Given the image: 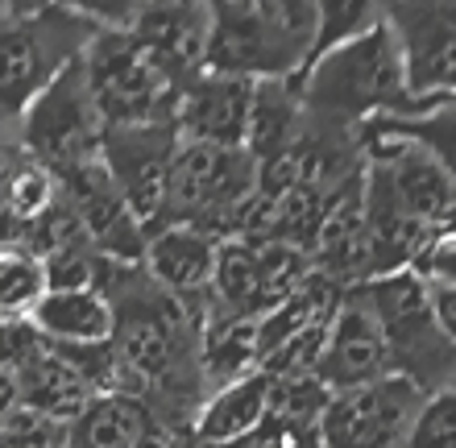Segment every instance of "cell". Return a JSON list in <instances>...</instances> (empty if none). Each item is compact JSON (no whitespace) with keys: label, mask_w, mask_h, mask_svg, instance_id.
<instances>
[{"label":"cell","mask_w":456,"mask_h":448,"mask_svg":"<svg viewBox=\"0 0 456 448\" xmlns=\"http://www.w3.org/2000/svg\"><path fill=\"white\" fill-rule=\"evenodd\" d=\"M62 444V428L46 424L29 411H17L9 424L0 428V448H59Z\"/></svg>","instance_id":"obj_31"},{"label":"cell","mask_w":456,"mask_h":448,"mask_svg":"<svg viewBox=\"0 0 456 448\" xmlns=\"http://www.w3.org/2000/svg\"><path fill=\"white\" fill-rule=\"evenodd\" d=\"M29 328L42 345H104L112 340V303L104 291H46Z\"/></svg>","instance_id":"obj_22"},{"label":"cell","mask_w":456,"mask_h":448,"mask_svg":"<svg viewBox=\"0 0 456 448\" xmlns=\"http://www.w3.org/2000/svg\"><path fill=\"white\" fill-rule=\"evenodd\" d=\"M415 274H419L428 287H436V291L456 295V237L452 232H436L432 245H428L419 254V262H415Z\"/></svg>","instance_id":"obj_30"},{"label":"cell","mask_w":456,"mask_h":448,"mask_svg":"<svg viewBox=\"0 0 456 448\" xmlns=\"http://www.w3.org/2000/svg\"><path fill=\"white\" fill-rule=\"evenodd\" d=\"M179 448H183V444H179Z\"/></svg>","instance_id":"obj_38"},{"label":"cell","mask_w":456,"mask_h":448,"mask_svg":"<svg viewBox=\"0 0 456 448\" xmlns=\"http://www.w3.org/2000/svg\"><path fill=\"white\" fill-rule=\"evenodd\" d=\"M59 448H67V444H59Z\"/></svg>","instance_id":"obj_37"},{"label":"cell","mask_w":456,"mask_h":448,"mask_svg":"<svg viewBox=\"0 0 456 448\" xmlns=\"http://www.w3.org/2000/svg\"><path fill=\"white\" fill-rule=\"evenodd\" d=\"M67 448H175L170 428L158 411L129 390H109L87 403L71 428H62Z\"/></svg>","instance_id":"obj_18"},{"label":"cell","mask_w":456,"mask_h":448,"mask_svg":"<svg viewBox=\"0 0 456 448\" xmlns=\"http://www.w3.org/2000/svg\"><path fill=\"white\" fill-rule=\"evenodd\" d=\"M315 378L324 382L328 395H345V390H361V387H373V382L390 378V357H386L382 328L373 320L361 287H353L340 299L337 315L328 324Z\"/></svg>","instance_id":"obj_15"},{"label":"cell","mask_w":456,"mask_h":448,"mask_svg":"<svg viewBox=\"0 0 456 448\" xmlns=\"http://www.w3.org/2000/svg\"><path fill=\"white\" fill-rule=\"evenodd\" d=\"M112 303V362H117V390H129L158 411L170 428L175 448L187 444L191 424L208 399L200 374V320L187 303L162 291L145 266H112L100 282Z\"/></svg>","instance_id":"obj_1"},{"label":"cell","mask_w":456,"mask_h":448,"mask_svg":"<svg viewBox=\"0 0 456 448\" xmlns=\"http://www.w3.org/2000/svg\"><path fill=\"white\" fill-rule=\"evenodd\" d=\"M79 62H84L92 100H96V109L109 129L175 125L183 92L162 75V67L145 54L142 42L129 29L104 25L92 37V46L84 50Z\"/></svg>","instance_id":"obj_7"},{"label":"cell","mask_w":456,"mask_h":448,"mask_svg":"<svg viewBox=\"0 0 456 448\" xmlns=\"http://www.w3.org/2000/svg\"><path fill=\"white\" fill-rule=\"evenodd\" d=\"M332 395L324 390L320 378H270V415L265 424H274L287 436H307L320 428V415L328 411Z\"/></svg>","instance_id":"obj_26"},{"label":"cell","mask_w":456,"mask_h":448,"mask_svg":"<svg viewBox=\"0 0 456 448\" xmlns=\"http://www.w3.org/2000/svg\"><path fill=\"white\" fill-rule=\"evenodd\" d=\"M423 395L403 378H382L373 387L332 395L320 415V448H411V428Z\"/></svg>","instance_id":"obj_11"},{"label":"cell","mask_w":456,"mask_h":448,"mask_svg":"<svg viewBox=\"0 0 456 448\" xmlns=\"http://www.w3.org/2000/svg\"><path fill=\"white\" fill-rule=\"evenodd\" d=\"M249 104L253 84L232 79V75L204 71L195 84L183 87L175 129L191 146H216V150H245L249 134Z\"/></svg>","instance_id":"obj_16"},{"label":"cell","mask_w":456,"mask_h":448,"mask_svg":"<svg viewBox=\"0 0 456 448\" xmlns=\"http://www.w3.org/2000/svg\"><path fill=\"white\" fill-rule=\"evenodd\" d=\"M315 0H216L208 4V67L232 79H303L315 59Z\"/></svg>","instance_id":"obj_3"},{"label":"cell","mask_w":456,"mask_h":448,"mask_svg":"<svg viewBox=\"0 0 456 448\" xmlns=\"http://www.w3.org/2000/svg\"><path fill=\"white\" fill-rule=\"evenodd\" d=\"M17 411H21V399H17V378H12L9 365H0V428L9 424Z\"/></svg>","instance_id":"obj_34"},{"label":"cell","mask_w":456,"mask_h":448,"mask_svg":"<svg viewBox=\"0 0 456 448\" xmlns=\"http://www.w3.org/2000/svg\"><path fill=\"white\" fill-rule=\"evenodd\" d=\"M373 320L382 328L390 374L411 382L423 399L456 387V345L432 312L428 282L415 270H398L361 287Z\"/></svg>","instance_id":"obj_5"},{"label":"cell","mask_w":456,"mask_h":448,"mask_svg":"<svg viewBox=\"0 0 456 448\" xmlns=\"http://www.w3.org/2000/svg\"><path fill=\"white\" fill-rule=\"evenodd\" d=\"M42 266H46V291H100L109 262L92 245H75L42 257Z\"/></svg>","instance_id":"obj_28"},{"label":"cell","mask_w":456,"mask_h":448,"mask_svg":"<svg viewBox=\"0 0 456 448\" xmlns=\"http://www.w3.org/2000/svg\"><path fill=\"white\" fill-rule=\"evenodd\" d=\"M216 237L183 224H158L145 237L142 266L145 274L170 291L179 303L208 312V291H212V270H216Z\"/></svg>","instance_id":"obj_17"},{"label":"cell","mask_w":456,"mask_h":448,"mask_svg":"<svg viewBox=\"0 0 456 448\" xmlns=\"http://www.w3.org/2000/svg\"><path fill=\"white\" fill-rule=\"evenodd\" d=\"M179 129L175 125H133V129H109L100 146V167L109 170L112 187L129 212L145 224V232L162 216L167 200L170 162L179 154Z\"/></svg>","instance_id":"obj_12"},{"label":"cell","mask_w":456,"mask_h":448,"mask_svg":"<svg viewBox=\"0 0 456 448\" xmlns=\"http://www.w3.org/2000/svg\"><path fill=\"white\" fill-rule=\"evenodd\" d=\"M46 299V266L21 245H0V320L29 324L34 307Z\"/></svg>","instance_id":"obj_25"},{"label":"cell","mask_w":456,"mask_h":448,"mask_svg":"<svg viewBox=\"0 0 456 448\" xmlns=\"http://www.w3.org/2000/svg\"><path fill=\"white\" fill-rule=\"evenodd\" d=\"M428 295H432V312H436V320H440V328H444V337L456 345V295L436 291V287H428Z\"/></svg>","instance_id":"obj_33"},{"label":"cell","mask_w":456,"mask_h":448,"mask_svg":"<svg viewBox=\"0 0 456 448\" xmlns=\"http://www.w3.org/2000/svg\"><path fill=\"white\" fill-rule=\"evenodd\" d=\"M12 378H17L21 411L37 415V419H46V424H54V428H71L75 419L87 411V403L96 399V387H92L59 349H50V345H37V349L12 370Z\"/></svg>","instance_id":"obj_19"},{"label":"cell","mask_w":456,"mask_h":448,"mask_svg":"<svg viewBox=\"0 0 456 448\" xmlns=\"http://www.w3.org/2000/svg\"><path fill=\"white\" fill-rule=\"evenodd\" d=\"M104 25L129 29L170 84H195L208 67V4H120L96 9Z\"/></svg>","instance_id":"obj_13"},{"label":"cell","mask_w":456,"mask_h":448,"mask_svg":"<svg viewBox=\"0 0 456 448\" xmlns=\"http://www.w3.org/2000/svg\"><path fill=\"white\" fill-rule=\"evenodd\" d=\"M253 195H257V162L245 150L179 142L158 224H183V229H200L224 241V237H237Z\"/></svg>","instance_id":"obj_6"},{"label":"cell","mask_w":456,"mask_h":448,"mask_svg":"<svg viewBox=\"0 0 456 448\" xmlns=\"http://www.w3.org/2000/svg\"><path fill=\"white\" fill-rule=\"evenodd\" d=\"M382 21L395 34L411 100H456V0H390Z\"/></svg>","instance_id":"obj_10"},{"label":"cell","mask_w":456,"mask_h":448,"mask_svg":"<svg viewBox=\"0 0 456 448\" xmlns=\"http://www.w3.org/2000/svg\"><path fill=\"white\" fill-rule=\"evenodd\" d=\"M370 125L428 150L444 167L448 179L456 183V100H432L419 112H411V117H382V121H370Z\"/></svg>","instance_id":"obj_24"},{"label":"cell","mask_w":456,"mask_h":448,"mask_svg":"<svg viewBox=\"0 0 456 448\" xmlns=\"http://www.w3.org/2000/svg\"><path fill=\"white\" fill-rule=\"evenodd\" d=\"M299 96L307 121L348 134H361L382 117H411L423 109V100H411L407 92L403 59L386 21L312 59L307 75L299 79Z\"/></svg>","instance_id":"obj_2"},{"label":"cell","mask_w":456,"mask_h":448,"mask_svg":"<svg viewBox=\"0 0 456 448\" xmlns=\"http://www.w3.org/2000/svg\"><path fill=\"white\" fill-rule=\"evenodd\" d=\"M104 29L92 4H0V121L21 112L84 59Z\"/></svg>","instance_id":"obj_4"},{"label":"cell","mask_w":456,"mask_h":448,"mask_svg":"<svg viewBox=\"0 0 456 448\" xmlns=\"http://www.w3.org/2000/svg\"><path fill=\"white\" fill-rule=\"evenodd\" d=\"M411 448H456V387L423 399L411 428Z\"/></svg>","instance_id":"obj_29"},{"label":"cell","mask_w":456,"mask_h":448,"mask_svg":"<svg viewBox=\"0 0 456 448\" xmlns=\"http://www.w3.org/2000/svg\"><path fill=\"white\" fill-rule=\"evenodd\" d=\"M104 134H109V125H104L96 100H92L84 62L67 67L17 121L21 150L54 175L100 162Z\"/></svg>","instance_id":"obj_8"},{"label":"cell","mask_w":456,"mask_h":448,"mask_svg":"<svg viewBox=\"0 0 456 448\" xmlns=\"http://www.w3.org/2000/svg\"><path fill=\"white\" fill-rule=\"evenodd\" d=\"M320 29H315V59L328 50L345 46L353 37L382 21V4H365V0H320Z\"/></svg>","instance_id":"obj_27"},{"label":"cell","mask_w":456,"mask_h":448,"mask_svg":"<svg viewBox=\"0 0 456 448\" xmlns=\"http://www.w3.org/2000/svg\"><path fill=\"white\" fill-rule=\"evenodd\" d=\"M257 370V320L208 307L200 320V374L208 395Z\"/></svg>","instance_id":"obj_23"},{"label":"cell","mask_w":456,"mask_h":448,"mask_svg":"<svg viewBox=\"0 0 456 448\" xmlns=\"http://www.w3.org/2000/svg\"><path fill=\"white\" fill-rule=\"evenodd\" d=\"M290 448H320V440H315V432H312V436H299Z\"/></svg>","instance_id":"obj_36"},{"label":"cell","mask_w":456,"mask_h":448,"mask_svg":"<svg viewBox=\"0 0 456 448\" xmlns=\"http://www.w3.org/2000/svg\"><path fill=\"white\" fill-rule=\"evenodd\" d=\"M312 270V257L303 249L265 241V237H249V232L224 237L216 245L208 307L224 315H240V320H262L290 291H299Z\"/></svg>","instance_id":"obj_9"},{"label":"cell","mask_w":456,"mask_h":448,"mask_svg":"<svg viewBox=\"0 0 456 448\" xmlns=\"http://www.w3.org/2000/svg\"><path fill=\"white\" fill-rule=\"evenodd\" d=\"M303 129H307V112H303L299 79H262V84H253L245 154L257 167L287 154L303 137Z\"/></svg>","instance_id":"obj_21"},{"label":"cell","mask_w":456,"mask_h":448,"mask_svg":"<svg viewBox=\"0 0 456 448\" xmlns=\"http://www.w3.org/2000/svg\"><path fill=\"white\" fill-rule=\"evenodd\" d=\"M270 415V378L262 370L228 382V387L212 390L200 407L191 424V436H187V448L195 444H232L240 436H253L257 428L265 424Z\"/></svg>","instance_id":"obj_20"},{"label":"cell","mask_w":456,"mask_h":448,"mask_svg":"<svg viewBox=\"0 0 456 448\" xmlns=\"http://www.w3.org/2000/svg\"><path fill=\"white\" fill-rule=\"evenodd\" d=\"M307 436H312V432H307ZM295 440L299 436H287V432H278L274 424H262L253 436H240V440H232V444H195V448H290Z\"/></svg>","instance_id":"obj_32"},{"label":"cell","mask_w":456,"mask_h":448,"mask_svg":"<svg viewBox=\"0 0 456 448\" xmlns=\"http://www.w3.org/2000/svg\"><path fill=\"white\" fill-rule=\"evenodd\" d=\"M440 232H452L456 237V200H452V208L444 212V220H440Z\"/></svg>","instance_id":"obj_35"},{"label":"cell","mask_w":456,"mask_h":448,"mask_svg":"<svg viewBox=\"0 0 456 448\" xmlns=\"http://www.w3.org/2000/svg\"><path fill=\"white\" fill-rule=\"evenodd\" d=\"M59 191H62V200L71 204L87 245H92L104 262H112V266H142L145 237H150V232H145V224L129 212V204L120 200V191L109 179V170L100 167V162L62 170Z\"/></svg>","instance_id":"obj_14"}]
</instances>
